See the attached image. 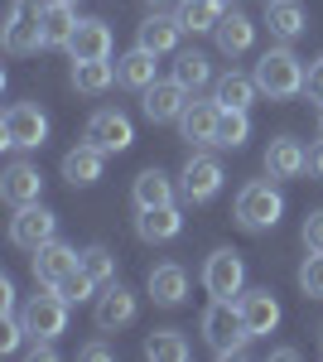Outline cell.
<instances>
[{
  "label": "cell",
  "mask_w": 323,
  "mask_h": 362,
  "mask_svg": "<svg viewBox=\"0 0 323 362\" xmlns=\"http://www.w3.org/2000/svg\"><path fill=\"white\" fill-rule=\"evenodd\" d=\"M116 83V68H111L107 58H87V63H73V87L87 92V97H97V92H107Z\"/></svg>",
  "instance_id": "4dcf8cb0"
},
{
  "label": "cell",
  "mask_w": 323,
  "mask_h": 362,
  "mask_svg": "<svg viewBox=\"0 0 323 362\" xmlns=\"http://www.w3.org/2000/svg\"><path fill=\"white\" fill-rule=\"evenodd\" d=\"M20 319H25L29 338H58L63 329H68V300L49 285V295H34Z\"/></svg>",
  "instance_id": "52a82bcc"
},
{
  "label": "cell",
  "mask_w": 323,
  "mask_h": 362,
  "mask_svg": "<svg viewBox=\"0 0 323 362\" xmlns=\"http://www.w3.org/2000/svg\"><path fill=\"white\" fill-rule=\"evenodd\" d=\"M49 140V116L39 112L34 102H15L10 112L0 116V145L10 150H39Z\"/></svg>",
  "instance_id": "277c9868"
},
{
  "label": "cell",
  "mask_w": 323,
  "mask_h": 362,
  "mask_svg": "<svg viewBox=\"0 0 323 362\" xmlns=\"http://www.w3.org/2000/svg\"><path fill=\"white\" fill-rule=\"evenodd\" d=\"M222 15H227L222 0H179V25H184V34H213L222 25Z\"/></svg>",
  "instance_id": "4316f807"
},
{
  "label": "cell",
  "mask_w": 323,
  "mask_h": 362,
  "mask_svg": "<svg viewBox=\"0 0 323 362\" xmlns=\"http://www.w3.org/2000/svg\"><path fill=\"white\" fill-rule=\"evenodd\" d=\"M304 63H299L295 54H290V44H280V49H266V54L256 58V87L266 92L270 102H290V97H299L304 92Z\"/></svg>",
  "instance_id": "6da1fadb"
},
{
  "label": "cell",
  "mask_w": 323,
  "mask_h": 362,
  "mask_svg": "<svg viewBox=\"0 0 323 362\" xmlns=\"http://www.w3.org/2000/svg\"><path fill=\"white\" fill-rule=\"evenodd\" d=\"M92 319H97V329L102 334H116V329H126L135 319V295L126 285H102V295H97V309H92Z\"/></svg>",
  "instance_id": "4fadbf2b"
},
{
  "label": "cell",
  "mask_w": 323,
  "mask_h": 362,
  "mask_svg": "<svg viewBox=\"0 0 323 362\" xmlns=\"http://www.w3.org/2000/svg\"><path fill=\"white\" fill-rule=\"evenodd\" d=\"M135 232H140V242H174V237L184 232V213H179L174 203H164V208H140Z\"/></svg>",
  "instance_id": "ffe728a7"
},
{
  "label": "cell",
  "mask_w": 323,
  "mask_h": 362,
  "mask_svg": "<svg viewBox=\"0 0 323 362\" xmlns=\"http://www.w3.org/2000/svg\"><path fill=\"white\" fill-rule=\"evenodd\" d=\"M78 358H87V362H111L116 353H111L107 343H82V348H78Z\"/></svg>",
  "instance_id": "ab89813d"
},
{
  "label": "cell",
  "mask_w": 323,
  "mask_h": 362,
  "mask_svg": "<svg viewBox=\"0 0 323 362\" xmlns=\"http://www.w3.org/2000/svg\"><path fill=\"white\" fill-rule=\"evenodd\" d=\"M155 58H160V54H150V49H140V44H135L126 58H116V83L145 92V87L155 83Z\"/></svg>",
  "instance_id": "83f0119b"
},
{
  "label": "cell",
  "mask_w": 323,
  "mask_h": 362,
  "mask_svg": "<svg viewBox=\"0 0 323 362\" xmlns=\"http://www.w3.org/2000/svg\"><path fill=\"white\" fill-rule=\"evenodd\" d=\"M304 92H309L314 102H323V58L309 63V73H304Z\"/></svg>",
  "instance_id": "f35d334b"
},
{
  "label": "cell",
  "mask_w": 323,
  "mask_h": 362,
  "mask_svg": "<svg viewBox=\"0 0 323 362\" xmlns=\"http://www.w3.org/2000/svg\"><path fill=\"white\" fill-rule=\"evenodd\" d=\"M179 34H184V25H179V15H150L145 25H140V49H150V54H174L179 49Z\"/></svg>",
  "instance_id": "d4e9b609"
},
{
  "label": "cell",
  "mask_w": 323,
  "mask_h": 362,
  "mask_svg": "<svg viewBox=\"0 0 323 362\" xmlns=\"http://www.w3.org/2000/svg\"><path fill=\"white\" fill-rule=\"evenodd\" d=\"M145 5H155V10H160V5H179V0H145Z\"/></svg>",
  "instance_id": "7bdbcfd3"
},
{
  "label": "cell",
  "mask_w": 323,
  "mask_h": 362,
  "mask_svg": "<svg viewBox=\"0 0 323 362\" xmlns=\"http://www.w3.org/2000/svg\"><path fill=\"white\" fill-rule=\"evenodd\" d=\"M246 136H251V116H246V112H227V107H222V121H217V145H222V150H242Z\"/></svg>",
  "instance_id": "d6a6232c"
},
{
  "label": "cell",
  "mask_w": 323,
  "mask_h": 362,
  "mask_svg": "<svg viewBox=\"0 0 323 362\" xmlns=\"http://www.w3.org/2000/svg\"><path fill=\"white\" fill-rule=\"evenodd\" d=\"M78 266H82V256L68 247V242H58V237L34 251V280H39V285H63Z\"/></svg>",
  "instance_id": "8fae6325"
},
{
  "label": "cell",
  "mask_w": 323,
  "mask_h": 362,
  "mask_svg": "<svg viewBox=\"0 0 323 362\" xmlns=\"http://www.w3.org/2000/svg\"><path fill=\"white\" fill-rule=\"evenodd\" d=\"M140 107H145V116H150L155 126L179 121V116H184V107H189V87L179 83V78H155V83L140 92Z\"/></svg>",
  "instance_id": "ba28073f"
},
{
  "label": "cell",
  "mask_w": 323,
  "mask_h": 362,
  "mask_svg": "<svg viewBox=\"0 0 323 362\" xmlns=\"http://www.w3.org/2000/svg\"><path fill=\"white\" fill-rule=\"evenodd\" d=\"M10 309H15V285L0 280V314H10Z\"/></svg>",
  "instance_id": "b9f144b4"
},
{
  "label": "cell",
  "mask_w": 323,
  "mask_h": 362,
  "mask_svg": "<svg viewBox=\"0 0 323 362\" xmlns=\"http://www.w3.org/2000/svg\"><path fill=\"white\" fill-rule=\"evenodd\" d=\"M39 25H44V49H68V39H73V29H78L73 0H44Z\"/></svg>",
  "instance_id": "44dd1931"
},
{
  "label": "cell",
  "mask_w": 323,
  "mask_h": 362,
  "mask_svg": "<svg viewBox=\"0 0 323 362\" xmlns=\"http://www.w3.org/2000/svg\"><path fill=\"white\" fill-rule=\"evenodd\" d=\"M203 285H208L213 300H232V295H242V285H246L242 256H237V251H213L208 266H203Z\"/></svg>",
  "instance_id": "9c48e42d"
},
{
  "label": "cell",
  "mask_w": 323,
  "mask_h": 362,
  "mask_svg": "<svg viewBox=\"0 0 323 362\" xmlns=\"http://www.w3.org/2000/svg\"><path fill=\"white\" fill-rule=\"evenodd\" d=\"M150 300L164 309H174V305H184V295H189V271L184 266H174V261H164V266H155L150 271Z\"/></svg>",
  "instance_id": "7402d4cb"
},
{
  "label": "cell",
  "mask_w": 323,
  "mask_h": 362,
  "mask_svg": "<svg viewBox=\"0 0 323 362\" xmlns=\"http://www.w3.org/2000/svg\"><path fill=\"white\" fill-rule=\"evenodd\" d=\"M68 58H73V63L111 58V29H107V20H78L73 39H68Z\"/></svg>",
  "instance_id": "2e32d148"
},
{
  "label": "cell",
  "mask_w": 323,
  "mask_h": 362,
  "mask_svg": "<svg viewBox=\"0 0 323 362\" xmlns=\"http://www.w3.org/2000/svg\"><path fill=\"white\" fill-rule=\"evenodd\" d=\"M319 136H323V112H319Z\"/></svg>",
  "instance_id": "ee69618b"
},
{
  "label": "cell",
  "mask_w": 323,
  "mask_h": 362,
  "mask_svg": "<svg viewBox=\"0 0 323 362\" xmlns=\"http://www.w3.org/2000/svg\"><path fill=\"white\" fill-rule=\"evenodd\" d=\"M82 140H92V145L107 150V155H121V150H131L135 126H131V116H121V112H97L87 121V136Z\"/></svg>",
  "instance_id": "7c38bea8"
},
{
  "label": "cell",
  "mask_w": 323,
  "mask_h": 362,
  "mask_svg": "<svg viewBox=\"0 0 323 362\" xmlns=\"http://www.w3.org/2000/svg\"><path fill=\"white\" fill-rule=\"evenodd\" d=\"M179 179H184V198L189 203H213L222 194V165H217L213 155H189Z\"/></svg>",
  "instance_id": "30bf717a"
},
{
  "label": "cell",
  "mask_w": 323,
  "mask_h": 362,
  "mask_svg": "<svg viewBox=\"0 0 323 362\" xmlns=\"http://www.w3.org/2000/svg\"><path fill=\"white\" fill-rule=\"evenodd\" d=\"M285 213V194L270 184V179H251L242 194H237V223L246 232H270Z\"/></svg>",
  "instance_id": "3957f363"
},
{
  "label": "cell",
  "mask_w": 323,
  "mask_h": 362,
  "mask_svg": "<svg viewBox=\"0 0 323 362\" xmlns=\"http://www.w3.org/2000/svg\"><path fill=\"white\" fill-rule=\"evenodd\" d=\"M237 309H242V324L251 338L275 334V324H280V300L270 290H246L242 300H237Z\"/></svg>",
  "instance_id": "5bb4252c"
},
{
  "label": "cell",
  "mask_w": 323,
  "mask_h": 362,
  "mask_svg": "<svg viewBox=\"0 0 323 362\" xmlns=\"http://www.w3.org/2000/svg\"><path fill=\"white\" fill-rule=\"evenodd\" d=\"M304 169H309V150H304L299 140H290V136L270 140V150H266V174L270 179H299Z\"/></svg>",
  "instance_id": "d6986e66"
},
{
  "label": "cell",
  "mask_w": 323,
  "mask_h": 362,
  "mask_svg": "<svg viewBox=\"0 0 323 362\" xmlns=\"http://www.w3.org/2000/svg\"><path fill=\"white\" fill-rule=\"evenodd\" d=\"M213 39H217V49H222L227 58H242L246 49L256 44V25L246 20L242 10H227V15H222V25L213 29Z\"/></svg>",
  "instance_id": "603a6c76"
},
{
  "label": "cell",
  "mask_w": 323,
  "mask_h": 362,
  "mask_svg": "<svg viewBox=\"0 0 323 362\" xmlns=\"http://www.w3.org/2000/svg\"><path fill=\"white\" fill-rule=\"evenodd\" d=\"M309 174H319V179H323V140L309 145Z\"/></svg>",
  "instance_id": "60d3db41"
},
{
  "label": "cell",
  "mask_w": 323,
  "mask_h": 362,
  "mask_svg": "<svg viewBox=\"0 0 323 362\" xmlns=\"http://www.w3.org/2000/svg\"><path fill=\"white\" fill-rule=\"evenodd\" d=\"M54 290L63 295V300H68V305H82V300H92V295H97L102 285H97V280H92V276H87V271L78 266V271H73V276L63 280V285H54Z\"/></svg>",
  "instance_id": "e575fe53"
},
{
  "label": "cell",
  "mask_w": 323,
  "mask_h": 362,
  "mask_svg": "<svg viewBox=\"0 0 323 362\" xmlns=\"http://www.w3.org/2000/svg\"><path fill=\"white\" fill-rule=\"evenodd\" d=\"M299 290L309 300H323V251H309L304 266H299Z\"/></svg>",
  "instance_id": "d590c367"
},
{
  "label": "cell",
  "mask_w": 323,
  "mask_h": 362,
  "mask_svg": "<svg viewBox=\"0 0 323 362\" xmlns=\"http://www.w3.org/2000/svg\"><path fill=\"white\" fill-rule=\"evenodd\" d=\"M217 121H222L217 97L213 102H189L184 116H179V131H184V140H193V145H217Z\"/></svg>",
  "instance_id": "ac0fdd59"
},
{
  "label": "cell",
  "mask_w": 323,
  "mask_h": 362,
  "mask_svg": "<svg viewBox=\"0 0 323 362\" xmlns=\"http://www.w3.org/2000/svg\"><path fill=\"white\" fill-rule=\"evenodd\" d=\"M222 5H237V0H222Z\"/></svg>",
  "instance_id": "f6af8a7d"
},
{
  "label": "cell",
  "mask_w": 323,
  "mask_h": 362,
  "mask_svg": "<svg viewBox=\"0 0 323 362\" xmlns=\"http://www.w3.org/2000/svg\"><path fill=\"white\" fill-rule=\"evenodd\" d=\"M256 78H246V73H222L217 78V107H227V112H246L251 102H256Z\"/></svg>",
  "instance_id": "f1b7e54d"
},
{
  "label": "cell",
  "mask_w": 323,
  "mask_h": 362,
  "mask_svg": "<svg viewBox=\"0 0 323 362\" xmlns=\"http://www.w3.org/2000/svg\"><path fill=\"white\" fill-rule=\"evenodd\" d=\"M0 194H5V203H15V208L39 203V194H44V174L29 165V160H15V165H5V174H0Z\"/></svg>",
  "instance_id": "9a60e30c"
},
{
  "label": "cell",
  "mask_w": 323,
  "mask_h": 362,
  "mask_svg": "<svg viewBox=\"0 0 323 362\" xmlns=\"http://www.w3.org/2000/svg\"><path fill=\"white\" fill-rule=\"evenodd\" d=\"M145 358L150 362H189L193 348L179 329H155V334L145 338Z\"/></svg>",
  "instance_id": "f546056e"
},
{
  "label": "cell",
  "mask_w": 323,
  "mask_h": 362,
  "mask_svg": "<svg viewBox=\"0 0 323 362\" xmlns=\"http://www.w3.org/2000/svg\"><path fill=\"white\" fill-rule=\"evenodd\" d=\"M266 25H270V34L280 39V44H290V39H299L304 29H309V20H304V5L299 0H266Z\"/></svg>",
  "instance_id": "cb8c5ba5"
},
{
  "label": "cell",
  "mask_w": 323,
  "mask_h": 362,
  "mask_svg": "<svg viewBox=\"0 0 323 362\" xmlns=\"http://www.w3.org/2000/svg\"><path fill=\"white\" fill-rule=\"evenodd\" d=\"M203 338H208V348H213L217 358H242L251 334H246L242 324V309L232 305V300H213V305L203 309Z\"/></svg>",
  "instance_id": "7a4b0ae2"
},
{
  "label": "cell",
  "mask_w": 323,
  "mask_h": 362,
  "mask_svg": "<svg viewBox=\"0 0 323 362\" xmlns=\"http://www.w3.org/2000/svg\"><path fill=\"white\" fill-rule=\"evenodd\" d=\"M131 198H135V208H164V203H174V179L164 169H140Z\"/></svg>",
  "instance_id": "484cf974"
},
{
  "label": "cell",
  "mask_w": 323,
  "mask_h": 362,
  "mask_svg": "<svg viewBox=\"0 0 323 362\" xmlns=\"http://www.w3.org/2000/svg\"><path fill=\"white\" fill-rule=\"evenodd\" d=\"M58 237V218L49 208H39V203H25V208H15V218H10V242L25 251H39L44 242H54Z\"/></svg>",
  "instance_id": "8992f818"
},
{
  "label": "cell",
  "mask_w": 323,
  "mask_h": 362,
  "mask_svg": "<svg viewBox=\"0 0 323 362\" xmlns=\"http://www.w3.org/2000/svg\"><path fill=\"white\" fill-rule=\"evenodd\" d=\"M174 78L189 87V92H198V87L213 83V63H208V54H198V49H184V54L174 58Z\"/></svg>",
  "instance_id": "1f68e13d"
},
{
  "label": "cell",
  "mask_w": 323,
  "mask_h": 362,
  "mask_svg": "<svg viewBox=\"0 0 323 362\" xmlns=\"http://www.w3.org/2000/svg\"><path fill=\"white\" fill-rule=\"evenodd\" d=\"M304 247L323 251V208H314V213L304 218Z\"/></svg>",
  "instance_id": "74e56055"
},
{
  "label": "cell",
  "mask_w": 323,
  "mask_h": 362,
  "mask_svg": "<svg viewBox=\"0 0 323 362\" xmlns=\"http://www.w3.org/2000/svg\"><path fill=\"white\" fill-rule=\"evenodd\" d=\"M39 10H44V0H15V5H10V15H5V49H10L15 58L39 54V49H44Z\"/></svg>",
  "instance_id": "5b68a950"
},
{
  "label": "cell",
  "mask_w": 323,
  "mask_h": 362,
  "mask_svg": "<svg viewBox=\"0 0 323 362\" xmlns=\"http://www.w3.org/2000/svg\"><path fill=\"white\" fill-rule=\"evenodd\" d=\"M25 334H29V329H25V319H10V314H5V324H0V353H15Z\"/></svg>",
  "instance_id": "8d00e7d4"
},
{
  "label": "cell",
  "mask_w": 323,
  "mask_h": 362,
  "mask_svg": "<svg viewBox=\"0 0 323 362\" xmlns=\"http://www.w3.org/2000/svg\"><path fill=\"white\" fill-rule=\"evenodd\" d=\"M82 271L97 280V285H111V280H116V256H111L107 247H87L82 251Z\"/></svg>",
  "instance_id": "836d02e7"
},
{
  "label": "cell",
  "mask_w": 323,
  "mask_h": 362,
  "mask_svg": "<svg viewBox=\"0 0 323 362\" xmlns=\"http://www.w3.org/2000/svg\"><path fill=\"white\" fill-rule=\"evenodd\" d=\"M102 165H107V150H97L92 140H82L78 150L63 155V179H68L73 189H87V184L102 179Z\"/></svg>",
  "instance_id": "e0dca14e"
}]
</instances>
